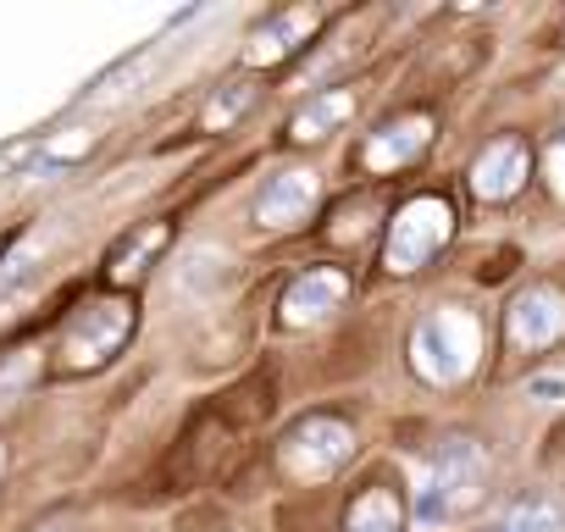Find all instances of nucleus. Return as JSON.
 <instances>
[{"label":"nucleus","mask_w":565,"mask_h":532,"mask_svg":"<svg viewBox=\"0 0 565 532\" xmlns=\"http://www.w3.org/2000/svg\"><path fill=\"white\" fill-rule=\"evenodd\" d=\"M317 211V172L311 167H289L260 183L255 194V222L260 227H300Z\"/></svg>","instance_id":"11"},{"label":"nucleus","mask_w":565,"mask_h":532,"mask_svg":"<svg viewBox=\"0 0 565 532\" xmlns=\"http://www.w3.org/2000/svg\"><path fill=\"white\" fill-rule=\"evenodd\" d=\"M344 300H350V273L344 266H311V273H300L289 289H282L277 317H282V328H317Z\"/></svg>","instance_id":"8"},{"label":"nucleus","mask_w":565,"mask_h":532,"mask_svg":"<svg viewBox=\"0 0 565 532\" xmlns=\"http://www.w3.org/2000/svg\"><path fill=\"white\" fill-rule=\"evenodd\" d=\"M322 29V12L317 7H295V12H277L260 34H255V51H249V62L255 67H271V62H282L289 51H300V40H311Z\"/></svg>","instance_id":"14"},{"label":"nucleus","mask_w":565,"mask_h":532,"mask_svg":"<svg viewBox=\"0 0 565 532\" xmlns=\"http://www.w3.org/2000/svg\"><path fill=\"white\" fill-rule=\"evenodd\" d=\"M0 477H7V444H0Z\"/></svg>","instance_id":"22"},{"label":"nucleus","mask_w":565,"mask_h":532,"mask_svg":"<svg viewBox=\"0 0 565 532\" xmlns=\"http://www.w3.org/2000/svg\"><path fill=\"white\" fill-rule=\"evenodd\" d=\"M7 244H12V233H0V255H7Z\"/></svg>","instance_id":"23"},{"label":"nucleus","mask_w":565,"mask_h":532,"mask_svg":"<svg viewBox=\"0 0 565 532\" xmlns=\"http://www.w3.org/2000/svg\"><path fill=\"white\" fill-rule=\"evenodd\" d=\"M477 361V322L466 311H438L411 333V366L427 383H460Z\"/></svg>","instance_id":"6"},{"label":"nucleus","mask_w":565,"mask_h":532,"mask_svg":"<svg viewBox=\"0 0 565 532\" xmlns=\"http://www.w3.org/2000/svg\"><path fill=\"white\" fill-rule=\"evenodd\" d=\"M526 394H537V400H559V394H565V377H532Z\"/></svg>","instance_id":"20"},{"label":"nucleus","mask_w":565,"mask_h":532,"mask_svg":"<svg viewBox=\"0 0 565 532\" xmlns=\"http://www.w3.org/2000/svg\"><path fill=\"white\" fill-rule=\"evenodd\" d=\"M355 100H361V95H355L350 84H339V89H322L317 100H306V106L289 117V139H295V145H317L322 134H333V128H339V123L355 111Z\"/></svg>","instance_id":"15"},{"label":"nucleus","mask_w":565,"mask_h":532,"mask_svg":"<svg viewBox=\"0 0 565 532\" xmlns=\"http://www.w3.org/2000/svg\"><path fill=\"white\" fill-rule=\"evenodd\" d=\"M150 62H156V45H145V51H134V56H122V62H117V67H111L106 78H95V100H111V95H128V84H134V78H139V73L150 67Z\"/></svg>","instance_id":"19"},{"label":"nucleus","mask_w":565,"mask_h":532,"mask_svg":"<svg viewBox=\"0 0 565 532\" xmlns=\"http://www.w3.org/2000/svg\"><path fill=\"white\" fill-rule=\"evenodd\" d=\"M34 532H73V515L67 510H51L45 521H34Z\"/></svg>","instance_id":"21"},{"label":"nucleus","mask_w":565,"mask_h":532,"mask_svg":"<svg viewBox=\"0 0 565 532\" xmlns=\"http://www.w3.org/2000/svg\"><path fill=\"white\" fill-rule=\"evenodd\" d=\"M559 145H565V139H559Z\"/></svg>","instance_id":"24"},{"label":"nucleus","mask_w":565,"mask_h":532,"mask_svg":"<svg viewBox=\"0 0 565 532\" xmlns=\"http://www.w3.org/2000/svg\"><path fill=\"white\" fill-rule=\"evenodd\" d=\"M255 78H227L222 89H211V100H205V111H200V128L205 134H222V128H233L249 106H255Z\"/></svg>","instance_id":"17"},{"label":"nucleus","mask_w":565,"mask_h":532,"mask_svg":"<svg viewBox=\"0 0 565 532\" xmlns=\"http://www.w3.org/2000/svg\"><path fill=\"white\" fill-rule=\"evenodd\" d=\"M565 339V289L532 284L504 311V344L510 350H548Z\"/></svg>","instance_id":"7"},{"label":"nucleus","mask_w":565,"mask_h":532,"mask_svg":"<svg viewBox=\"0 0 565 532\" xmlns=\"http://www.w3.org/2000/svg\"><path fill=\"white\" fill-rule=\"evenodd\" d=\"M449 233H455V205H449L444 194H416V200H405V205L394 211V222H388L383 266H388L394 278L422 273V266L449 244Z\"/></svg>","instance_id":"3"},{"label":"nucleus","mask_w":565,"mask_h":532,"mask_svg":"<svg viewBox=\"0 0 565 532\" xmlns=\"http://www.w3.org/2000/svg\"><path fill=\"white\" fill-rule=\"evenodd\" d=\"M167 238H172V222H145V227H134V233H122L111 249H106V284H117V295H128L150 266H156V255L167 249Z\"/></svg>","instance_id":"12"},{"label":"nucleus","mask_w":565,"mask_h":532,"mask_svg":"<svg viewBox=\"0 0 565 532\" xmlns=\"http://www.w3.org/2000/svg\"><path fill=\"white\" fill-rule=\"evenodd\" d=\"M134 328H139L134 295H89V300H78V311L67 317L62 344H56V372L62 377H89V372L111 366L128 350Z\"/></svg>","instance_id":"2"},{"label":"nucleus","mask_w":565,"mask_h":532,"mask_svg":"<svg viewBox=\"0 0 565 532\" xmlns=\"http://www.w3.org/2000/svg\"><path fill=\"white\" fill-rule=\"evenodd\" d=\"M482 488H488V455L477 438H449L433 460V482L422 493V515L427 521H449V515H466L482 504Z\"/></svg>","instance_id":"5"},{"label":"nucleus","mask_w":565,"mask_h":532,"mask_svg":"<svg viewBox=\"0 0 565 532\" xmlns=\"http://www.w3.org/2000/svg\"><path fill=\"white\" fill-rule=\"evenodd\" d=\"M344 532H405V499L394 493V482H372L366 493H355L344 510Z\"/></svg>","instance_id":"16"},{"label":"nucleus","mask_w":565,"mask_h":532,"mask_svg":"<svg viewBox=\"0 0 565 532\" xmlns=\"http://www.w3.org/2000/svg\"><path fill=\"white\" fill-rule=\"evenodd\" d=\"M493 532H565V515H559V504H548V499H521Z\"/></svg>","instance_id":"18"},{"label":"nucleus","mask_w":565,"mask_h":532,"mask_svg":"<svg viewBox=\"0 0 565 532\" xmlns=\"http://www.w3.org/2000/svg\"><path fill=\"white\" fill-rule=\"evenodd\" d=\"M233 255L222 249V244H194V249H183V260H178V289L183 295H200V300H216V295H227L233 289Z\"/></svg>","instance_id":"13"},{"label":"nucleus","mask_w":565,"mask_h":532,"mask_svg":"<svg viewBox=\"0 0 565 532\" xmlns=\"http://www.w3.org/2000/svg\"><path fill=\"white\" fill-rule=\"evenodd\" d=\"M355 455V427L333 411H317L306 422L289 427V438L277 444V471L295 482H322L333 471H344Z\"/></svg>","instance_id":"4"},{"label":"nucleus","mask_w":565,"mask_h":532,"mask_svg":"<svg viewBox=\"0 0 565 532\" xmlns=\"http://www.w3.org/2000/svg\"><path fill=\"white\" fill-rule=\"evenodd\" d=\"M260 394L266 389L255 383V389H233L216 405H205L183 427V438L172 444V455H167V471H161L167 488H200V482L222 477L233 466V455L244 449V438L255 433V422L266 416V400Z\"/></svg>","instance_id":"1"},{"label":"nucleus","mask_w":565,"mask_h":532,"mask_svg":"<svg viewBox=\"0 0 565 532\" xmlns=\"http://www.w3.org/2000/svg\"><path fill=\"white\" fill-rule=\"evenodd\" d=\"M433 145V117L427 111H405V117H388L372 139H366V150H361V167L366 172H399V167H411L422 150Z\"/></svg>","instance_id":"9"},{"label":"nucleus","mask_w":565,"mask_h":532,"mask_svg":"<svg viewBox=\"0 0 565 532\" xmlns=\"http://www.w3.org/2000/svg\"><path fill=\"white\" fill-rule=\"evenodd\" d=\"M526 178H532V150H526L521 134L493 139V145L471 161V194H477V200H510V194H521Z\"/></svg>","instance_id":"10"}]
</instances>
